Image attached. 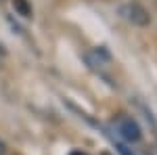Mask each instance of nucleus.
<instances>
[{
    "instance_id": "obj_3",
    "label": "nucleus",
    "mask_w": 157,
    "mask_h": 155,
    "mask_svg": "<svg viewBox=\"0 0 157 155\" xmlns=\"http://www.w3.org/2000/svg\"><path fill=\"white\" fill-rule=\"evenodd\" d=\"M13 6H15V11L19 13V15H23V17H32V6H29V2L27 0H13Z\"/></svg>"
},
{
    "instance_id": "obj_4",
    "label": "nucleus",
    "mask_w": 157,
    "mask_h": 155,
    "mask_svg": "<svg viewBox=\"0 0 157 155\" xmlns=\"http://www.w3.org/2000/svg\"><path fill=\"white\" fill-rule=\"evenodd\" d=\"M117 151H120L121 155H134L132 151H130V149H128V147H124V145H117Z\"/></svg>"
},
{
    "instance_id": "obj_7",
    "label": "nucleus",
    "mask_w": 157,
    "mask_h": 155,
    "mask_svg": "<svg viewBox=\"0 0 157 155\" xmlns=\"http://www.w3.org/2000/svg\"><path fill=\"white\" fill-rule=\"evenodd\" d=\"M101 155H111V153H109V151H105V153H101Z\"/></svg>"
},
{
    "instance_id": "obj_6",
    "label": "nucleus",
    "mask_w": 157,
    "mask_h": 155,
    "mask_svg": "<svg viewBox=\"0 0 157 155\" xmlns=\"http://www.w3.org/2000/svg\"><path fill=\"white\" fill-rule=\"evenodd\" d=\"M0 155H4V143L0 141Z\"/></svg>"
},
{
    "instance_id": "obj_2",
    "label": "nucleus",
    "mask_w": 157,
    "mask_h": 155,
    "mask_svg": "<svg viewBox=\"0 0 157 155\" xmlns=\"http://www.w3.org/2000/svg\"><path fill=\"white\" fill-rule=\"evenodd\" d=\"M115 128H117V132L121 134V138H126L128 143H138V141H140V136H143L140 126L136 124V119L128 118V115H121V118H117V122H115Z\"/></svg>"
},
{
    "instance_id": "obj_5",
    "label": "nucleus",
    "mask_w": 157,
    "mask_h": 155,
    "mask_svg": "<svg viewBox=\"0 0 157 155\" xmlns=\"http://www.w3.org/2000/svg\"><path fill=\"white\" fill-rule=\"evenodd\" d=\"M69 155H88V153H84V151H71Z\"/></svg>"
},
{
    "instance_id": "obj_1",
    "label": "nucleus",
    "mask_w": 157,
    "mask_h": 155,
    "mask_svg": "<svg viewBox=\"0 0 157 155\" xmlns=\"http://www.w3.org/2000/svg\"><path fill=\"white\" fill-rule=\"evenodd\" d=\"M120 13H121V17H124L126 21H130L132 25H138V27H145V25L151 23V17H149L147 9H145V6H140L138 2H132V4L121 6Z\"/></svg>"
}]
</instances>
